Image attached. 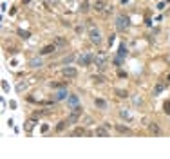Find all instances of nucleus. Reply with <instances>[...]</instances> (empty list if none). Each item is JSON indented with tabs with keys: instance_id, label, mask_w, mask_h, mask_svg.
I'll list each match as a JSON object with an SVG mask.
<instances>
[{
	"instance_id": "1",
	"label": "nucleus",
	"mask_w": 170,
	"mask_h": 159,
	"mask_svg": "<svg viewBox=\"0 0 170 159\" xmlns=\"http://www.w3.org/2000/svg\"><path fill=\"white\" fill-rule=\"evenodd\" d=\"M129 25H130V20H129V16L127 15H118V18H116V27H118V31H127L129 29Z\"/></svg>"
},
{
	"instance_id": "2",
	"label": "nucleus",
	"mask_w": 170,
	"mask_h": 159,
	"mask_svg": "<svg viewBox=\"0 0 170 159\" xmlns=\"http://www.w3.org/2000/svg\"><path fill=\"white\" fill-rule=\"evenodd\" d=\"M80 116H81V107H80V105H74V107H72V112H71V116H69V123H76V121L80 119Z\"/></svg>"
},
{
	"instance_id": "3",
	"label": "nucleus",
	"mask_w": 170,
	"mask_h": 159,
	"mask_svg": "<svg viewBox=\"0 0 170 159\" xmlns=\"http://www.w3.org/2000/svg\"><path fill=\"white\" fill-rule=\"evenodd\" d=\"M62 74H63V78L72 80V78H76V76H78V71L74 69V67H63V69H62Z\"/></svg>"
},
{
	"instance_id": "4",
	"label": "nucleus",
	"mask_w": 170,
	"mask_h": 159,
	"mask_svg": "<svg viewBox=\"0 0 170 159\" xmlns=\"http://www.w3.org/2000/svg\"><path fill=\"white\" fill-rule=\"evenodd\" d=\"M91 42H92V44H100V42H101V35H100V31L96 29V27H91Z\"/></svg>"
},
{
	"instance_id": "5",
	"label": "nucleus",
	"mask_w": 170,
	"mask_h": 159,
	"mask_svg": "<svg viewBox=\"0 0 170 159\" xmlns=\"http://www.w3.org/2000/svg\"><path fill=\"white\" fill-rule=\"evenodd\" d=\"M105 7H107V2H105V0H96V2L92 4V9H94L96 13H103Z\"/></svg>"
},
{
	"instance_id": "6",
	"label": "nucleus",
	"mask_w": 170,
	"mask_h": 159,
	"mask_svg": "<svg viewBox=\"0 0 170 159\" xmlns=\"http://www.w3.org/2000/svg\"><path fill=\"white\" fill-rule=\"evenodd\" d=\"M96 65H98V69H105V65H107V56L105 54H100V56H96Z\"/></svg>"
},
{
	"instance_id": "7",
	"label": "nucleus",
	"mask_w": 170,
	"mask_h": 159,
	"mask_svg": "<svg viewBox=\"0 0 170 159\" xmlns=\"http://www.w3.org/2000/svg\"><path fill=\"white\" fill-rule=\"evenodd\" d=\"M116 130H118L120 134H127V136H129V134H132V130L129 129V126H125V125H116Z\"/></svg>"
},
{
	"instance_id": "8",
	"label": "nucleus",
	"mask_w": 170,
	"mask_h": 159,
	"mask_svg": "<svg viewBox=\"0 0 170 159\" xmlns=\"http://www.w3.org/2000/svg\"><path fill=\"white\" fill-rule=\"evenodd\" d=\"M52 51H56V45H55V44H49V45H45L44 49L40 51V54H51Z\"/></svg>"
},
{
	"instance_id": "9",
	"label": "nucleus",
	"mask_w": 170,
	"mask_h": 159,
	"mask_svg": "<svg viewBox=\"0 0 170 159\" xmlns=\"http://www.w3.org/2000/svg\"><path fill=\"white\" fill-rule=\"evenodd\" d=\"M96 136L98 137H109V132H107L105 126H98V129H96Z\"/></svg>"
},
{
	"instance_id": "10",
	"label": "nucleus",
	"mask_w": 170,
	"mask_h": 159,
	"mask_svg": "<svg viewBox=\"0 0 170 159\" xmlns=\"http://www.w3.org/2000/svg\"><path fill=\"white\" fill-rule=\"evenodd\" d=\"M69 125V119H63V121H60L58 125H56V132H62V130H65V126Z\"/></svg>"
},
{
	"instance_id": "11",
	"label": "nucleus",
	"mask_w": 170,
	"mask_h": 159,
	"mask_svg": "<svg viewBox=\"0 0 170 159\" xmlns=\"http://www.w3.org/2000/svg\"><path fill=\"white\" fill-rule=\"evenodd\" d=\"M165 89H166V83H165V81L157 83V85H156V89H154V94H159V92H163Z\"/></svg>"
},
{
	"instance_id": "12",
	"label": "nucleus",
	"mask_w": 170,
	"mask_h": 159,
	"mask_svg": "<svg viewBox=\"0 0 170 159\" xmlns=\"http://www.w3.org/2000/svg\"><path fill=\"white\" fill-rule=\"evenodd\" d=\"M89 9H91V4L87 2V0H83V2L80 4V11H81V13H87Z\"/></svg>"
},
{
	"instance_id": "13",
	"label": "nucleus",
	"mask_w": 170,
	"mask_h": 159,
	"mask_svg": "<svg viewBox=\"0 0 170 159\" xmlns=\"http://www.w3.org/2000/svg\"><path fill=\"white\" fill-rule=\"evenodd\" d=\"M83 134H85V129H83V126H78V129L72 130V136H74V137H80V136H83Z\"/></svg>"
},
{
	"instance_id": "14",
	"label": "nucleus",
	"mask_w": 170,
	"mask_h": 159,
	"mask_svg": "<svg viewBox=\"0 0 170 159\" xmlns=\"http://www.w3.org/2000/svg\"><path fill=\"white\" fill-rule=\"evenodd\" d=\"M65 44H67V40H65V38H62V36H56V38H55V45H60V47H63Z\"/></svg>"
},
{
	"instance_id": "15",
	"label": "nucleus",
	"mask_w": 170,
	"mask_h": 159,
	"mask_svg": "<svg viewBox=\"0 0 170 159\" xmlns=\"http://www.w3.org/2000/svg\"><path fill=\"white\" fill-rule=\"evenodd\" d=\"M91 56L89 54H85V56H80V63H81V65H89V63H91Z\"/></svg>"
},
{
	"instance_id": "16",
	"label": "nucleus",
	"mask_w": 170,
	"mask_h": 159,
	"mask_svg": "<svg viewBox=\"0 0 170 159\" xmlns=\"http://www.w3.org/2000/svg\"><path fill=\"white\" fill-rule=\"evenodd\" d=\"M94 83H103L105 81V76H101V74H96V76H92Z\"/></svg>"
},
{
	"instance_id": "17",
	"label": "nucleus",
	"mask_w": 170,
	"mask_h": 159,
	"mask_svg": "<svg viewBox=\"0 0 170 159\" xmlns=\"http://www.w3.org/2000/svg\"><path fill=\"white\" fill-rule=\"evenodd\" d=\"M18 35L22 36V38H29V36H31L29 31H24V29H18Z\"/></svg>"
},
{
	"instance_id": "18",
	"label": "nucleus",
	"mask_w": 170,
	"mask_h": 159,
	"mask_svg": "<svg viewBox=\"0 0 170 159\" xmlns=\"http://www.w3.org/2000/svg\"><path fill=\"white\" fill-rule=\"evenodd\" d=\"M96 107L105 109V107H107V101H105V100H96Z\"/></svg>"
},
{
	"instance_id": "19",
	"label": "nucleus",
	"mask_w": 170,
	"mask_h": 159,
	"mask_svg": "<svg viewBox=\"0 0 170 159\" xmlns=\"http://www.w3.org/2000/svg\"><path fill=\"white\" fill-rule=\"evenodd\" d=\"M163 110H165V114L170 116V101H165V103H163Z\"/></svg>"
},
{
	"instance_id": "20",
	"label": "nucleus",
	"mask_w": 170,
	"mask_h": 159,
	"mask_svg": "<svg viewBox=\"0 0 170 159\" xmlns=\"http://www.w3.org/2000/svg\"><path fill=\"white\" fill-rule=\"evenodd\" d=\"M65 96H67V92H65V90H60V92L56 94V100H63Z\"/></svg>"
},
{
	"instance_id": "21",
	"label": "nucleus",
	"mask_w": 170,
	"mask_h": 159,
	"mask_svg": "<svg viewBox=\"0 0 170 159\" xmlns=\"http://www.w3.org/2000/svg\"><path fill=\"white\" fill-rule=\"evenodd\" d=\"M69 103L72 105V107H74V105H78V98H76V96H71V98H69Z\"/></svg>"
},
{
	"instance_id": "22",
	"label": "nucleus",
	"mask_w": 170,
	"mask_h": 159,
	"mask_svg": "<svg viewBox=\"0 0 170 159\" xmlns=\"http://www.w3.org/2000/svg\"><path fill=\"white\" fill-rule=\"evenodd\" d=\"M150 132L152 134H159V126L157 125H150Z\"/></svg>"
},
{
	"instance_id": "23",
	"label": "nucleus",
	"mask_w": 170,
	"mask_h": 159,
	"mask_svg": "<svg viewBox=\"0 0 170 159\" xmlns=\"http://www.w3.org/2000/svg\"><path fill=\"white\" fill-rule=\"evenodd\" d=\"M118 96H120V98H127V96H129V92H127V90H121V89H120V90H118Z\"/></svg>"
},
{
	"instance_id": "24",
	"label": "nucleus",
	"mask_w": 170,
	"mask_h": 159,
	"mask_svg": "<svg viewBox=\"0 0 170 159\" xmlns=\"http://www.w3.org/2000/svg\"><path fill=\"white\" fill-rule=\"evenodd\" d=\"M125 52H127V51H125V45H120V56H121V58L125 56Z\"/></svg>"
},
{
	"instance_id": "25",
	"label": "nucleus",
	"mask_w": 170,
	"mask_h": 159,
	"mask_svg": "<svg viewBox=\"0 0 170 159\" xmlns=\"http://www.w3.org/2000/svg\"><path fill=\"white\" fill-rule=\"evenodd\" d=\"M31 65H33V67H40V65H42V61H38V60H33V61H31Z\"/></svg>"
},
{
	"instance_id": "26",
	"label": "nucleus",
	"mask_w": 170,
	"mask_h": 159,
	"mask_svg": "<svg viewBox=\"0 0 170 159\" xmlns=\"http://www.w3.org/2000/svg\"><path fill=\"white\" fill-rule=\"evenodd\" d=\"M118 76H120V78H127V72H125V71H120Z\"/></svg>"
},
{
	"instance_id": "27",
	"label": "nucleus",
	"mask_w": 170,
	"mask_h": 159,
	"mask_svg": "<svg viewBox=\"0 0 170 159\" xmlns=\"http://www.w3.org/2000/svg\"><path fill=\"white\" fill-rule=\"evenodd\" d=\"M2 89H4V90H9V85H7V81H2Z\"/></svg>"
},
{
	"instance_id": "28",
	"label": "nucleus",
	"mask_w": 170,
	"mask_h": 159,
	"mask_svg": "<svg viewBox=\"0 0 170 159\" xmlns=\"http://www.w3.org/2000/svg\"><path fill=\"white\" fill-rule=\"evenodd\" d=\"M24 87H25L24 83H18V85H16V90H24Z\"/></svg>"
},
{
	"instance_id": "29",
	"label": "nucleus",
	"mask_w": 170,
	"mask_h": 159,
	"mask_svg": "<svg viewBox=\"0 0 170 159\" xmlns=\"http://www.w3.org/2000/svg\"><path fill=\"white\" fill-rule=\"evenodd\" d=\"M166 81H170V74H168V76H166Z\"/></svg>"
},
{
	"instance_id": "30",
	"label": "nucleus",
	"mask_w": 170,
	"mask_h": 159,
	"mask_svg": "<svg viewBox=\"0 0 170 159\" xmlns=\"http://www.w3.org/2000/svg\"><path fill=\"white\" fill-rule=\"evenodd\" d=\"M24 2H31V0H24Z\"/></svg>"
}]
</instances>
